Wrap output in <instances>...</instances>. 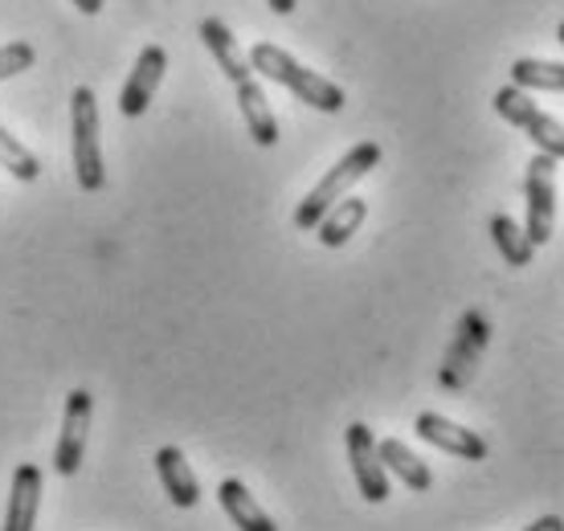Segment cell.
<instances>
[{
  "label": "cell",
  "mask_w": 564,
  "mask_h": 531,
  "mask_svg": "<svg viewBox=\"0 0 564 531\" xmlns=\"http://www.w3.org/2000/svg\"><path fill=\"white\" fill-rule=\"evenodd\" d=\"M250 71L270 78V83L286 86L299 102H307L315 111H327V115L344 111V90H339L336 83H327L324 74H315V71H307L303 62H295L282 45L258 42L254 50H250Z\"/></svg>",
  "instance_id": "1"
},
{
  "label": "cell",
  "mask_w": 564,
  "mask_h": 531,
  "mask_svg": "<svg viewBox=\"0 0 564 531\" xmlns=\"http://www.w3.org/2000/svg\"><path fill=\"white\" fill-rule=\"evenodd\" d=\"M381 164V143H372V140H365V143H356L352 152L339 160L336 169L327 172L324 181L315 184L303 201H299V209H295V229H303V234H311L315 225L324 221V213L336 205V201H344V196L352 193V184L356 181H365L368 172Z\"/></svg>",
  "instance_id": "2"
},
{
  "label": "cell",
  "mask_w": 564,
  "mask_h": 531,
  "mask_svg": "<svg viewBox=\"0 0 564 531\" xmlns=\"http://www.w3.org/2000/svg\"><path fill=\"white\" fill-rule=\"evenodd\" d=\"M70 152H74V176L83 193H102L107 184V164H102V119L99 98L90 86H78L70 95Z\"/></svg>",
  "instance_id": "3"
},
{
  "label": "cell",
  "mask_w": 564,
  "mask_h": 531,
  "mask_svg": "<svg viewBox=\"0 0 564 531\" xmlns=\"http://www.w3.org/2000/svg\"><path fill=\"white\" fill-rule=\"evenodd\" d=\"M495 111L499 119L511 127H520L528 140L536 143V152L552 155V160H564V123L561 119H552L549 111H540L536 98L520 90V86H503V90H495Z\"/></svg>",
  "instance_id": "4"
},
{
  "label": "cell",
  "mask_w": 564,
  "mask_h": 531,
  "mask_svg": "<svg viewBox=\"0 0 564 531\" xmlns=\"http://www.w3.org/2000/svg\"><path fill=\"white\" fill-rule=\"evenodd\" d=\"M487 344H491V323L482 319L479 311H466L463 319H458V327H454L446 360L437 368V384L446 392H463L466 384L475 380V372H479V360H482V351H487Z\"/></svg>",
  "instance_id": "5"
},
{
  "label": "cell",
  "mask_w": 564,
  "mask_h": 531,
  "mask_svg": "<svg viewBox=\"0 0 564 531\" xmlns=\"http://www.w3.org/2000/svg\"><path fill=\"white\" fill-rule=\"evenodd\" d=\"M556 164L552 155L536 152L528 160V176H523V201H528V225L523 234L532 246H549L552 229H556Z\"/></svg>",
  "instance_id": "6"
},
{
  "label": "cell",
  "mask_w": 564,
  "mask_h": 531,
  "mask_svg": "<svg viewBox=\"0 0 564 531\" xmlns=\"http://www.w3.org/2000/svg\"><path fill=\"white\" fill-rule=\"evenodd\" d=\"M90 418H95V397L86 389H74L66 397V413H62V434L54 446V470L62 478H74L83 466L86 437H90Z\"/></svg>",
  "instance_id": "7"
},
{
  "label": "cell",
  "mask_w": 564,
  "mask_h": 531,
  "mask_svg": "<svg viewBox=\"0 0 564 531\" xmlns=\"http://www.w3.org/2000/svg\"><path fill=\"white\" fill-rule=\"evenodd\" d=\"M348 462H352V478L368 503H384L389 499V470H384L381 454H377V437L365 421L348 425Z\"/></svg>",
  "instance_id": "8"
},
{
  "label": "cell",
  "mask_w": 564,
  "mask_h": 531,
  "mask_svg": "<svg viewBox=\"0 0 564 531\" xmlns=\"http://www.w3.org/2000/svg\"><path fill=\"white\" fill-rule=\"evenodd\" d=\"M413 430H417L422 442H430V446H437L442 454H454V458H463V462H482L491 454L487 442H482L475 430H466V425L442 418V413H417Z\"/></svg>",
  "instance_id": "9"
},
{
  "label": "cell",
  "mask_w": 564,
  "mask_h": 531,
  "mask_svg": "<svg viewBox=\"0 0 564 531\" xmlns=\"http://www.w3.org/2000/svg\"><path fill=\"white\" fill-rule=\"evenodd\" d=\"M164 71H169V54L164 45H143L140 57H135V71H131L123 95H119V111L128 119H140L155 98V86L164 83Z\"/></svg>",
  "instance_id": "10"
},
{
  "label": "cell",
  "mask_w": 564,
  "mask_h": 531,
  "mask_svg": "<svg viewBox=\"0 0 564 531\" xmlns=\"http://www.w3.org/2000/svg\"><path fill=\"white\" fill-rule=\"evenodd\" d=\"M42 466L21 462L13 470V490H9V507H4V528L0 531H37V511H42Z\"/></svg>",
  "instance_id": "11"
},
{
  "label": "cell",
  "mask_w": 564,
  "mask_h": 531,
  "mask_svg": "<svg viewBox=\"0 0 564 531\" xmlns=\"http://www.w3.org/2000/svg\"><path fill=\"white\" fill-rule=\"evenodd\" d=\"M155 475H160V483H164V495L172 499V507L188 511V507L200 503L197 470L188 466L184 449H176V446H160V449H155Z\"/></svg>",
  "instance_id": "12"
},
{
  "label": "cell",
  "mask_w": 564,
  "mask_h": 531,
  "mask_svg": "<svg viewBox=\"0 0 564 531\" xmlns=\"http://www.w3.org/2000/svg\"><path fill=\"white\" fill-rule=\"evenodd\" d=\"M200 42H205V50L213 54V62L221 66V74H226L234 86L246 83V78H254V71H250V57L238 50V37L229 33L226 21L205 17V21H200Z\"/></svg>",
  "instance_id": "13"
},
{
  "label": "cell",
  "mask_w": 564,
  "mask_h": 531,
  "mask_svg": "<svg viewBox=\"0 0 564 531\" xmlns=\"http://www.w3.org/2000/svg\"><path fill=\"white\" fill-rule=\"evenodd\" d=\"M217 503H221V511H226L229 523L238 531H279L274 519L262 511V503L250 495V487H246L241 478H226V483L217 487Z\"/></svg>",
  "instance_id": "14"
},
{
  "label": "cell",
  "mask_w": 564,
  "mask_h": 531,
  "mask_svg": "<svg viewBox=\"0 0 564 531\" xmlns=\"http://www.w3.org/2000/svg\"><path fill=\"white\" fill-rule=\"evenodd\" d=\"M238 107H241L246 127H250V140H254L258 148H274V143H279V119L270 111L267 90H262L254 78L238 83Z\"/></svg>",
  "instance_id": "15"
},
{
  "label": "cell",
  "mask_w": 564,
  "mask_h": 531,
  "mask_svg": "<svg viewBox=\"0 0 564 531\" xmlns=\"http://www.w3.org/2000/svg\"><path fill=\"white\" fill-rule=\"evenodd\" d=\"M365 217H368L365 196H344V201H336V205L324 213V221L315 225V234H319V241H324L327 250H339V246L352 241V234L365 225Z\"/></svg>",
  "instance_id": "16"
},
{
  "label": "cell",
  "mask_w": 564,
  "mask_h": 531,
  "mask_svg": "<svg viewBox=\"0 0 564 531\" xmlns=\"http://www.w3.org/2000/svg\"><path fill=\"white\" fill-rule=\"evenodd\" d=\"M377 454H381L384 470H393L401 483L410 490H417V495H425V490L434 487V470L425 466L417 454H413L405 442H397V437H384V442H377Z\"/></svg>",
  "instance_id": "17"
},
{
  "label": "cell",
  "mask_w": 564,
  "mask_h": 531,
  "mask_svg": "<svg viewBox=\"0 0 564 531\" xmlns=\"http://www.w3.org/2000/svg\"><path fill=\"white\" fill-rule=\"evenodd\" d=\"M491 241H495V250L503 253V262L516 266V270L532 262V253H536V246L523 234V225L511 221L508 213H495L491 217Z\"/></svg>",
  "instance_id": "18"
},
{
  "label": "cell",
  "mask_w": 564,
  "mask_h": 531,
  "mask_svg": "<svg viewBox=\"0 0 564 531\" xmlns=\"http://www.w3.org/2000/svg\"><path fill=\"white\" fill-rule=\"evenodd\" d=\"M511 86L520 90H564V66L561 62H540V57H520L511 66Z\"/></svg>",
  "instance_id": "19"
},
{
  "label": "cell",
  "mask_w": 564,
  "mask_h": 531,
  "mask_svg": "<svg viewBox=\"0 0 564 531\" xmlns=\"http://www.w3.org/2000/svg\"><path fill=\"white\" fill-rule=\"evenodd\" d=\"M0 169L9 172V176H17V181H37L42 176V160L29 152L13 131L0 127Z\"/></svg>",
  "instance_id": "20"
},
{
  "label": "cell",
  "mask_w": 564,
  "mask_h": 531,
  "mask_svg": "<svg viewBox=\"0 0 564 531\" xmlns=\"http://www.w3.org/2000/svg\"><path fill=\"white\" fill-rule=\"evenodd\" d=\"M33 62H37V54H33V45L29 42L0 45V83H9V78H17V74L33 71Z\"/></svg>",
  "instance_id": "21"
},
{
  "label": "cell",
  "mask_w": 564,
  "mask_h": 531,
  "mask_svg": "<svg viewBox=\"0 0 564 531\" xmlns=\"http://www.w3.org/2000/svg\"><path fill=\"white\" fill-rule=\"evenodd\" d=\"M70 4L78 9V13H86V17H99L107 0H70Z\"/></svg>",
  "instance_id": "22"
},
{
  "label": "cell",
  "mask_w": 564,
  "mask_h": 531,
  "mask_svg": "<svg viewBox=\"0 0 564 531\" xmlns=\"http://www.w3.org/2000/svg\"><path fill=\"white\" fill-rule=\"evenodd\" d=\"M267 4H270V9H274L279 17H291V13H295V0H267Z\"/></svg>",
  "instance_id": "23"
},
{
  "label": "cell",
  "mask_w": 564,
  "mask_h": 531,
  "mask_svg": "<svg viewBox=\"0 0 564 531\" xmlns=\"http://www.w3.org/2000/svg\"><path fill=\"white\" fill-rule=\"evenodd\" d=\"M556 37H561V45H564V21H561V29H556Z\"/></svg>",
  "instance_id": "24"
}]
</instances>
